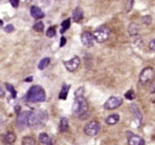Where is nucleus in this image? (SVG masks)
Segmentation results:
<instances>
[{
    "instance_id": "obj_1",
    "label": "nucleus",
    "mask_w": 155,
    "mask_h": 145,
    "mask_svg": "<svg viewBox=\"0 0 155 145\" xmlns=\"http://www.w3.org/2000/svg\"><path fill=\"white\" fill-rule=\"evenodd\" d=\"M26 98L28 102L31 103H39L45 101L46 93L43 88L40 85H32L28 89V93L26 95Z\"/></svg>"
},
{
    "instance_id": "obj_2",
    "label": "nucleus",
    "mask_w": 155,
    "mask_h": 145,
    "mask_svg": "<svg viewBox=\"0 0 155 145\" xmlns=\"http://www.w3.org/2000/svg\"><path fill=\"white\" fill-rule=\"evenodd\" d=\"M47 120V113L45 111L31 112L28 119V127L30 128H36Z\"/></svg>"
},
{
    "instance_id": "obj_3",
    "label": "nucleus",
    "mask_w": 155,
    "mask_h": 145,
    "mask_svg": "<svg viewBox=\"0 0 155 145\" xmlns=\"http://www.w3.org/2000/svg\"><path fill=\"white\" fill-rule=\"evenodd\" d=\"M88 110V104L84 95L76 96L74 104H73V114L76 117H81Z\"/></svg>"
},
{
    "instance_id": "obj_4",
    "label": "nucleus",
    "mask_w": 155,
    "mask_h": 145,
    "mask_svg": "<svg viewBox=\"0 0 155 145\" xmlns=\"http://www.w3.org/2000/svg\"><path fill=\"white\" fill-rule=\"evenodd\" d=\"M92 35L94 37V40L99 43H102L110 37V30L106 26H101L93 31Z\"/></svg>"
},
{
    "instance_id": "obj_5",
    "label": "nucleus",
    "mask_w": 155,
    "mask_h": 145,
    "mask_svg": "<svg viewBox=\"0 0 155 145\" xmlns=\"http://www.w3.org/2000/svg\"><path fill=\"white\" fill-rule=\"evenodd\" d=\"M100 124L96 121H91L88 122L84 127V134L87 136H95L99 134L100 131Z\"/></svg>"
},
{
    "instance_id": "obj_6",
    "label": "nucleus",
    "mask_w": 155,
    "mask_h": 145,
    "mask_svg": "<svg viewBox=\"0 0 155 145\" xmlns=\"http://www.w3.org/2000/svg\"><path fill=\"white\" fill-rule=\"evenodd\" d=\"M155 78V71L151 67H146L145 69L141 71L140 75V80L141 83H146L152 82Z\"/></svg>"
},
{
    "instance_id": "obj_7",
    "label": "nucleus",
    "mask_w": 155,
    "mask_h": 145,
    "mask_svg": "<svg viewBox=\"0 0 155 145\" xmlns=\"http://www.w3.org/2000/svg\"><path fill=\"white\" fill-rule=\"evenodd\" d=\"M123 104V99L118 96H111L107 99V101L104 103V109L106 110H114L120 107Z\"/></svg>"
},
{
    "instance_id": "obj_8",
    "label": "nucleus",
    "mask_w": 155,
    "mask_h": 145,
    "mask_svg": "<svg viewBox=\"0 0 155 145\" xmlns=\"http://www.w3.org/2000/svg\"><path fill=\"white\" fill-rule=\"evenodd\" d=\"M65 68L67 69V71L69 72H75L79 69V67L81 65V59L78 57V56H75L72 59H70L69 61H64L63 62Z\"/></svg>"
},
{
    "instance_id": "obj_9",
    "label": "nucleus",
    "mask_w": 155,
    "mask_h": 145,
    "mask_svg": "<svg viewBox=\"0 0 155 145\" xmlns=\"http://www.w3.org/2000/svg\"><path fill=\"white\" fill-rule=\"evenodd\" d=\"M31 112L28 111H23L21 113H19L17 116V126L20 130H25L28 127V115Z\"/></svg>"
},
{
    "instance_id": "obj_10",
    "label": "nucleus",
    "mask_w": 155,
    "mask_h": 145,
    "mask_svg": "<svg viewBox=\"0 0 155 145\" xmlns=\"http://www.w3.org/2000/svg\"><path fill=\"white\" fill-rule=\"evenodd\" d=\"M81 43L85 47H91L94 45V37H93L92 34L89 33V31H84V33L81 34Z\"/></svg>"
},
{
    "instance_id": "obj_11",
    "label": "nucleus",
    "mask_w": 155,
    "mask_h": 145,
    "mask_svg": "<svg viewBox=\"0 0 155 145\" xmlns=\"http://www.w3.org/2000/svg\"><path fill=\"white\" fill-rule=\"evenodd\" d=\"M127 139L129 145H144V140L140 136L133 134V132L128 131L127 132Z\"/></svg>"
},
{
    "instance_id": "obj_12",
    "label": "nucleus",
    "mask_w": 155,
    "mask_h": 145,
    "mask_svg": "<svg viewBox=\"0 0 155 145\" xmlns=\"http://www.w3.org/2000/svg\"><path fill=\"white\" fill-rule=\"evenodd\" d=\"M16 139H17V136L12 131L6 132L2 135V141L4 144H13L16 141Z\"/></svg>"
},
{
    "instance_id": "obj_13",
    "label": "nucleus",
    "mask_w": 155,
    "mask_h": 145,
    "mask_svg": "<svg viewBox=\"0 0 155 145\" xmlns=\"http://www.w3.org/2000/svg\"><path fill=\"white\" fill-rule=\"evenodd\" d=\"M128 31H129L130 35L132 36L133 38H136V40H137V38H140V34H138V33H140V27H138L137 24L132 23L129 26Z\"/></svg>"
},
{
    "instance_id": "obj_14",
    "label": "nucleus",
    "mask_w": 155,
    "mask_h": 145,
    "mask_svg": "<svg viewBox=\"0 0 155 145\" xmlns=\"http://www.w3.org/2000/svg\"><path fill=\"white\" fill-rule=\"evenodd\" d=\"M31 15L35 19H41V18L44 17L43 11L40 9L39 7H38V6H31Z\"/></svg>"
},
{
    "instance_id": "obj_15",
    "label": "nucleus",
    "mask_w": 155,
    "mask_h": 145,
    "mask_svg": "<svg viewBox=\"0 0 155 145\" xmlns=\"http://www.w3.org/2000/svg\"><path fill=\"white\" fill-rule=\"evenodd\" d=\"M38 140L40 143H42L44 145H52L53 144L52 138L46 134V132H41L38 136Z\"/></svg>"
},
{
    "instance_id": "obj_16",
    "label": "nucleus",
    "mask_w": 155,
    "mask_h": 145,
    "mask_svg": "<svg viewBox=\"0 0 155 145\" xmlns=\"http://www.w3.org/2000/svg\"><path fill=\"white\" fill-rule=\"evenodd\" d=\"M84 18V12L83 10L81 9V8H76V9L73 11V20H74V22L76 23H79L81 22V20Z\"/></svg>"
},
{
    "instance_id": "obj_17",
    "label": "nucleus",
    "mask_w": 155,
    "mask_h": 145,
    "mask_svg": "<svg viewBox=\"0 0 155 145\" xmlns=\"http://www.w3.org/2000/svg\"><path fill=\"white\" fill-rule=\"evenodd\" d=\"M120 120V116L118 114H112L108 116L107 118H106L105 122L107 124H109V126H114V124H116L118 122H119Z\"/></svg>"
},
{
    "instance_id": "obj_18",
    "label": "nucleus",
    "mask_w": 155,
    "mask_h": 145,
    "mask_svg": "<svg viewBox=\"0 0 155 145\" xmlns=\"http://www.w3.org/2000/svg\"><path fill=\"white\" fill-rule=\"evenodd\" d=\"M132 110L134 112V119H136V121L138 123L137 126H140V124H141V120H142V116H141V113L140 111V109H138L136 105H132Z\"/></svg>"
},
{
    "instance_id": "obj_19",
    "label": "nucleus",
    "mask_w": 155,
    "mask_h": 145,
    "mask_svg": "<svg viewBox=\"0 0 155 145\" xmlns=\"http://www.w3.org/2000/svg\"><path fill=\"white\" fill-rule=\"evenodd\" d=\"M59 130L61 132H66L69 130V121L67 118H61L60 124H59Z\"/></svg>"
},
{
    "instance_id": "obj_20",
    "label": "nucleus",
    "mask_w": 155,
    "mask_h": 145,
    "mask_svg": "<svg viewBox=\"0 0 155 145\" xmlns=\"http://www.w3.org/2000/svg\"><path fill=\"white\" fill-rule=\"evenodd\" d=\"M70 85H68V84H64L62 86V89H61V92H60V95H59V98L60 99H63V100H66L67 99V96H68V92L70 90Z\"/></svg>"
},
{
    "instance_id": "obj_21",
    "label": "nucleus",
    "mask_w": 155,
    "mask_h": 145,
    "mask_svg": "<svg viewBox=\"0 0 155 145\" xmlns=\"http://www.w3.org/2000/svg\"><path fill=\"white\" fill-rule=\"evenodd\" d=\"M22 145H36L35 139L32 136H24L22 139Z\"/></svg>"
},
{
    "instance_id": "obj_22",
    "label": "nucleus",
    "mask_w": 155,
    "mask_h": 145,
    "mask_svg": "<svg viewBox=\"0 0 155 145\" xmlns=\"http://www.w3.org/2000/svg\"><path fill=\"white\" fill-rule=\"evenodd\" d=\"M70 26H71V20H70V19L65 20V21L62 22V24H61L60 33H61V34H64L65 31L69 30V27H70Z\"/></svg>"
},
{
    "instance_id": "obj_23",
    "label": "nucleus",
    "mask_w": 155,
    "mask_h": 145,
    "mask_svg": "<svg viewBox=\"0 0 155 145\" xmlns=\"http://www.w3.org/2000/svg\"><path fill=\"white\" fill-rule=\"evenodd\" d=\"M49 63H50V59L49 58H43L40 60V62L38 63V68L39 70H44L45 68L49 65Z\"/></svg>"
},
{
    "instance_id": "obj_24",
    "label": "nucleus",
    "mask_w": 155,
    "mask_h": 145,
    "mask_svg": "<svg viewBox=\"0 0 155 145\" xmlns=\"http://www.w3.org/2000/svg\"><path fill=\"white\" fill-rule=\"evenodd\" d=\"M34 30L35 31H38V33H42L43 30H44V25L41 21H38L36 22L35 25H34Z\"/></svg>"
},
{
    "instance_id": "obj_25",
    "label": "nucleus",
    "mask_w": 155,
    "mask_h": 145,
    "mask_svg": "<svg viewBox=\"0 0 155 145\" xmlns=\"http://www.w3.org/2000/svg\"><path fill=\"white\" fill-rule=\"evenodd\" d=\"M5 86H6V88H7V90L11 93V96H12V97H13V98H16V96H17V92H16L14 86L12 85V84H10V83H6V84H5Z\"/></svg>"
},
{
    "instance_id": "obj_26",
    "label": "nucleus",
    "mask_w": 155,
    "mask_h": 145,
    "mask_svg": "<svg viewBox=\"0 0 155 145\" xmlns=\"http://www.w3.org/2000/svg\"><path fill=\"white\" fill-rule=\"evenodd\" d=\"M125 97L129 99V100H133L136 98V94H134V91L133 89L130 90H128V92H126L125 93Z\"/></svg>"
},
{
    "instance_id": "obj_27",
    "label": "nucleus",
    "mask_w": 155,
    "mask_h": 145,
    "mask_svg": "<svg viewBox=\"0 0 155 145\" xmlns=\"http://www.w3.org/2000/svg\"><path fill=\"white\" fill-rule=\"evenodd\" d=\"M134 0H127V3H126V8H125V10H126L127 13H129V12L132 10L133 5H134Z\"/></svg>"
},
{
    "instance_id": "obj_28",
    "label": "nucleus",
    "mask_w": 155,
    "mask_h": 145,
    "mask_svg": "<svg viewBox=\"0 0 155 145\" xmlns=\"http://www.w3.org/2000/svg\"><path fill=\"white\" fill-rule=\"evenodd\" d=\"M56 34V31H55V27H49L47 31H46V35L48 36V37H53V36H55Z\"/></svg>"
},
{
    "instance_id": "obj_29",
    "label": "nucleus",
    "mask_w": 155,
    "mask_h": 145,
    "mask_svg": "<svg viewBox=\"0 0 155 145\" xmlns=\"http://www.w3.org/2000/svg\"><path fill=\"white\" fill-rule=\"evenodd\" d=\"M142 23L145 24V25H149V24H151L152 22V18L151 16H144V17H142Z\"/></svg>"
},
{
    "instance_id": "obj_30",
    "label": "nucleus",
    "mask_w": 155,
    "mask_h": 145,
    "mask_svg": "<svg viewBox=\"0 0 155 145\" xmlns=\"http://www.w3.org/2000/svg\"><path fill=\"white\" fill-rule=\"evenodd\" d=\"M84 94V86H81L79 88H77V90L75 91V96H81Z\"/></svg>"
},
{
    "instance_id": "obj_31",
    "label": "nucleus",
    "mask_w": 155,
    "mask_h": 145,
    "mask_svg": "<svg viewBox=\"0 0 155 145\" xmlns=\"http://www.w3.org/2000/svg\"><path fill=\"white\" fill-rule=\"evenodd\" d=\"M15 30V27L13 25H7L5 27H4V31H6V33H13Z\"/></svg>"
},
{
    "instance_id": "obj_32",
    "label": "nucleus",
    "mask_w": 155,
    "mask_h": 145,
    "mask_svg": "<svg viewBox=\"0 0 155 145\" xmlns=\"http://www.w3.org/2000/svg\"><path fill=\"white\" fill-rule=\"evenodd\" d=\"M19 2H20V0H10L11 5L14 8H17L19 6Z\"/></svg>"
},
{
    "instance_id": "obj_33",
    "label": "nucleus",
    "mask_w": 155,
    "mask_h": 145,
    "mask_svg": "<svg viewBox=\"0 0 155 145\" xmlns=\"http://www.w3.org/2000/svg\"><path fill=\"white\" fill-rule=\"evenodd\" d=\"M149 48L152 51H155V39H152L151 41L149 42Z\"/></svg>"
},
{
    "instance_id": "obj_34",
    "label": "nucleus",
    "mask_w": 155,
    "mask_h": 145,
    "mask_svg": "<svg viewBox=\"0 0 155 145\" xmlns=\"http://www.w3.org/2000/svg\"><path fill=\"white\" fill-rule=\"evenodd\" d=\"M65 44H66V38H65L64 36H62V37H61V40H60V47H63Z\"/></svg>"
},
{
    "instance_id": "obj_35",
    "label": "nucleus",
    "mask_w": 155,
    "mask_h": 145,
    "mask_svg": "<svg viewBox=\"0 0 155 145\" xmlns=\"http://www.w3.org/2000/svg\"><path fill=\"white\" fill-rule=\"evenodd\" d=\"M3 126H4V119L0 116V131H1V130L3 128Z\"/></svg>"
},
{
    "instance_id": "obj_36",
    "label": "nucleus",
    "mask_w": 155,
    "mask_h": 145,
    "mask_svg": "<svg viewBox=\"0 0 155 145\" xmlns=\"http://www.w3.org/2000/svg\"><path fill=\"white\" fill-rule=\"evenodd\" d=\"M4 95H5V90H4V88L0 85V97H3Z\"/></svg>"
},
{
    "instance_id": "obj_37",
    "label": "nucleus",
    "mask_w": 155,
    "mask_h": 145,
    "mask_svg": "<svg viewBox=\"0 0 155 145\" xmlns=\"http://www.w3.org/2000/svg\"><path fill=\"white\" fill-rule=\"evenodd\" d=\"M150 92H151V93H155V82H153V84L151 85V88H150Z\"/></svg>"
},
{
    "instance_id": "obj_38",
    "label": "nucleus",
    "mask_w": 155,
    "mask_h": 145,
    "mask_svg": "<svg viewBox=\"0 0 155 145\" xmlns=\"http://www.w3.org/2000/svg\"><path fill=\"white\" fill-rule=\"evenodd\" d=\"M32 79V78H28V79H27L26 80H31Z\"/></svg>"
},
{
    "instance_id": "obj_39",
    "label": "nucleus",
    "mask_w": 155,
    "mask_h": 145,
    "mask_svg": "<svg viewBox=\"0 0 155 145\" xmlns=\"http://www.w3.org/2000/svg\"><path fill=\"white\" fill-rule=\"evenodd\" d=\"M154 102H155V99H154Z\"/></svg>"
}]
</instances>
